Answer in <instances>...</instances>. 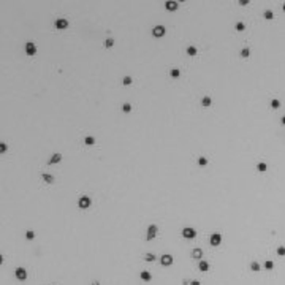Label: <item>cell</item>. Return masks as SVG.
<instances>
[{"instance_id":"6da1fadb","label":"cell","mask_w":285,"mask_h":285,"mask_svg":"<svg viewBox=\"0 0 285 285\" xmlns=\"http://www.w3.org/2000/svg\"><path fill=\"white\" fill-rule=\"evenodd\" d=\"M157 231H158V227H157V225H154V223H152V225H149L148 230H146V239H148V241H152L155 236H157Z\"/></svg>"},{"instance_id":"7a4b0ae2","label":"cell","mask_w":285,"mask_h":285,"mask_svg":"<svg viewBox=\"0 0 285 285\" xmlns=\"http://www.w3.org/2000/svg\"><path fill=\"white\" fill-rule=\"evenodd\" d=\"M90 204H92V200H90L87 195L81 196V198L78 200V206L81 208V209H87V208H89Z\"/></svg>"},{"instance_id":"3957f363","label":"cell","mask_w":285,"mask_h":285,"mask_svg":"<svg viewBox=\"0 0 285 285\" xmlns=\"http://www.w3.org/2000/svg\"><path fill=\"white\" fill-rule=\"evenodd\" d=\"M182 236L186 238V239H195L196 231L193 230V228H190V227H186V228H182Z\"/></svg>"},{"instance_id":"277c9868","label":"cell","mask_w":285,"mask_h":285,"mask_svg":"<svg viewBox=\"0 0 285 285\" xmlns=\"http://www.w3.org/2000/svg\"><path fill=\"white\" fill-rule=\"evenodd\" d=\"M220 242H222V234L220 233H212L209 238V244L212 246V247H217V246H220Z\"/></svg>"},{"instance_id":"5b68a950","label":"cell","mask_w":285,"mask_h":285,"mask_svg":"<svg viewBox=\"0 0 285 285\" xmlns=\"http://www.w3.org/2000/svg\"><path fill=\"white\" fill-rule=\"evenodd\" d=\"M165 33H166V29L163 27V25H155V27L152 29V35H154L155 38H162Z\"/></svg>"},{"instance_id":"8992f818","label":"cell","mask_w":285,"mask_h":285,"mask_svg":"<svg viewBox=\"0 0 285 285\" xmlns=\"http://www.w3.org/2000/svg\"><path fill=\"white\" fill-rule=\"evenodd\" d=\"M160 264H163V266H171V264H173V255L163 254L160 257Z\"/></svg>"},{"instance_id":"52a82bcc","label":"cell","mask_w":285,"mask_h":285,"mask_svg":"<svg viewBox=\"0 0 285 285\" xmlns=\"http://www.w3.org/2000/svg\"><path fill=\"white\" fill-rule=\"evenodd\" d=\"M14 276H16L17 280H25V279H27V271L19 266V268H16V271H14Z\"/></svg>"},{"instance_id":"ba28073f","label":"cell","mask_w":285,"mask_h":285,"mask_svg":"<svg viewBox=\"0 0 285 285\" xmlns=\"http://www.w3.org/2000/svg\"><path fill=\"white\" fill-rule=\"evenodd\" d=\"M54 25H55V29H59V30H63V29L68 27V21H67L65 17H59L57 21L54 22Z\"/></svg>"},{"instance_id":"9c48e42d","label":"cell","mask_w":285,"mask_h":285,"mask_svg":"<svg viewBox=\"0 0 285 285\" xmlns=\"http://www.w3.org/2000/svg\"><path fill=\"white\" fill-rule=\"evenodd\" d=\"M25 54H27V55H35V54H37V46H35L32 41L25 43Z\"/></svg>"},{"instance_id":"30bf717a","label":"cell","mask_w":285,"mask_h":285,"mask_svg":"<svg viewBox=\"0 0 285 285\" xmlns=\"http://www.w3.org/2000/svg\"><path fill=\"white\" fill-rule=\"evenodd\" d=\"M60 160H62V154H60V152H55V154H52L51 157H49L48 163L49 165H55V163H59Z\"/></svg>"},{"instance_id":"8fae6325","label":"cell","mask_w":285,"mask_h":285,"mask_svg":"<svg viewBox=\"0 0 285 285\" xmlns=\"http://www.w3.org/2000/svg\"><path fill=\"white\" fill-rule=\"evenodd\" d=\"M165 8L168 11H176L178 10V2H174V0H168L165 3Z\"/></svg>"},{"instance_id":"7c38bea8","label":"cell","mask_w":285,"mask_h":285,"mask_svg":"<svg viewBox=\"0 0 285 285\" xmlns=\"http://www.w3.org/2000/svg\"><path fill=\"white\" fill-rule=\"evenodd\" d=\"M139 279L141 280H144V282H151L152 280V274L149 271H141L139 272Z\"/></svg>"},{"instance_id":"4fadbf2b","label":"cell","mask_w":285,"mask_h":285,"mask_svg":"<svg viewBox=\"0 0 285 285\" xmlns=\"http://www.w3.org/2000/svg\"><path fill=\"white\" fill-rule=\"evenodd\" d=\"M198 269H200L201 272L209 271V263H208V261H204V260H201V261L198 263Z\"/></svg>"},{"instance_id":"5bb4252c","label":"cell","mask_w":285,"mask_h":285,"mask_svg":"<svg viewBox=\"0 0 285 285\" xmlns=\"http://www.w3.org/2000/svg\"><path fill=\"white\" fill-rule=\"evenodd\" d=\"M192 258H195V260H200V258H203V250L201 249H193L192 250Z\"/></svg>"},{"instance_id":"9a60e30c","label":"cell","mask_w":285,"mask_h":285,"mask_svg":"<svg viewBox=\"0 0 285 285\" xmlns=\"http://www.w3.org/2000/svg\"><path fill=\"white\" fill-rule=\"evenodd\" d=\"M41 178H43V181H45L46 184H52V182H54V176L48 174V173H41Z\"/></svg>"},{"instance_id":"2e32d148","label":"cell","mask_w":285,"mask_h":285,"mask_svg":"<svg viewBox=\"0 0 285 285\" xmlns=\"http://www.w3.org/2000/svg\"><path fill=\"white\" fill-rule=\"evenodd\" d=\"M201 105L204 108L211 106V105H212V98H211V97H203V98H201Z\"/></svg>"},{"instance_id":"e0dca14e","label":"cell","mask_w":285,"mask_h":285,"mask_svg":"<svg viewBox=\"0 0 285 285\" xmlns=\"http://www.w3.org/2000/svg\"><path fill=\"white\" fill-rule=\"evenodd\" d=\"M170 76H171V78H179V76H181V71H179V68H171V70H170Z\"/></svg>"},{"instance_id":"ac0fdd59","label":"cell","mask_w":285,"mask_h":285,"mask_svg":"<svg viewBox=\"0 0 285 285\" xmlns=\"http://www.w3.org/2000/svg\"><path fill=\"white\" fill-rule=\"evenodd\" d=\"M131 83H133L131 76H124V78H122V84H124V86H131Z\"/></svg>"},{"instance_id":"d6986e66","label":"cell","mask_w":285,"mask_h":285,"mask_svg":"<svg viewBox=\"0 0 285 285\" xmlns=\"http://www.w3.org/2000/svg\"><path fill=\"white\" fill-rule=\"evenodd\" d=\"M249 55H250V49H249V48H242V49H241V57H242V59H247Z\"/></svg>"},{"instance_id":"ffe728a7","label":"cell","mask_w":285,"mask_h":285,"mask_svg":"<svg viewBox=\"0 0 285 285\" xmlns=\"http://www.w3.org/2000/svg\"><path fill=\"white\" fill-rule=\"evenodd\" d=\"M257 170H258V171H261V173H263V171H266V170H268V165H266L264 162H260V163L257 165Z\"/></svg>"},{"instance_id":"44dd1931","label":"cell","mask_w":285,"mask_h":285,"mask_svg":"<svg viewBox=\"0 0 285 285\" xmlns=\"http://www.w3.org/2000/svg\"><path fill=\"white\" fill-rule=\"evenodd\" d=\"M84 143H86L87 146H92V144H95V138L93 136H86L84 138Z\"/></svg>"},{"instance_id":"7402d4cb","label":"cell","mask_w":285,"mask_h":285,"mask_svg":"<svg viewBox=\"0 0 285 285\" xmlns=\"http://www.w3.org/2000/svg\"><path fill=\"white\" fill-rule=\"evenodd\" d=\"M250 269H252V271H255V272L260 271V269H261L260 263H257V261H252V263H250Z\"/></svg>"},{"instance_id":"603a6c76","label":"cell","mask_w":285,"mask_h":285,"mask_svg":"<svg viewBox=\"0 0 285 285\" xmlns=\"http://www.w3.org/2000/svg\"><path fill=\"white\" fill-rule=\"evenodd\" d=\"M196 163H198L200 166H206V165H208V158H206V157H198Z\"/></svg>"},{"instance_id":"cb8c5ba5","label":"cell","mask_w":285,"mask_h":285,"mask_svg":"<svg viewBox=\"0 0 285 285\" xmlns=\"http://www.w3.org/2000/svg\"><path fill=\"white\" fill-rule=\"evenodd\" d=\"M271 108H272V109H277V108H280V101H279L277 98H272V100H271Z\"/></svg>"},{"instance_id":"d4e9b609","label":"cell","mask_w":285,"mask_h":285,"mask_svg":"<svg viewBox=\"0 0 285 285\" xmlns=\"http://www.w3.org/2000/svg\"><path fill=\"white\" fill-rule=\"evenodd\" d=\"M196 52H198V49H196L195 46H189V48H187V54L189 55H196Z\"/></svg>"},{"instance_id":"484cf974","label":"cell","mask_w":285,"mask_h":285,"mask_svg":"<svg viewBox=\"0 0 285 285\" xmlns=\"http://www.w3.org/2000/svg\"><path fill=\"white\" fill-rule=\"evenodd\" d=\"M263 16H264V19H269V21H271L272 17H274V13H272L271 10H266V11L263 13Z\"/></svg>"},{"instance_id":"4316f807","label":"cell","mask_w":285,"mask_h":285,"mask_svg":"<svg viewBox=\"0 0 285 285\" xmlns=\"http://www.w3.org/2000/svg\"><path fill=\"white\" fill-rule=\"evenodd\" d=\"M144 260L149 261V263H154V261H155V255L154 254H146L144 255Z\"/></svg>"},{"instance_id":"83f0119b","label":"cell","mask_w":285,"mask_h":285,"mask_svg":"<svg viewBox=\"0 0 285 285\" xmlns=\"http://www.w3.org/2000/svg\"><path fill=\"white\" fill-rule=\"evenodd\" d=\"M113 46H114V40H113V38H106V41H105V48L109 49V48H113Z\"/></svg>"},{"instance_id":"f1b7e54d","label":"cell","mask_w":285,"mask_h":285,"mask_svg":"<svg viewBox=\"0 0 285 285\" xmlns=\"http://www.w3.org/2000/svg\"><path fill=\"white\" fill-rule=\"evenodd\" d=\"M130 111H131V105L130 103H124V105H122V113L127 114V113H130Z\"/></svg>"},{"instance_id":"f546056e","label":"cell","mask_w":285,"mask_h":285,"mask_svg":"<svg viewBox=\"0 0 285 285\" xmlns=\"http://www.w3.org/2000/svg\"><path fill=\"white\" fill-rule=\"evenodd\" d=\"M234 29H236L238 32H242L244 29H246V25H244V22H236V24H234Z\"/></svg>"},{"instance_id":"4dcf8cb0","label":"cell","mask_w":285,"mask_h":285,"mask_svg":"<svg viewBox=\"0 0 285 285\" xmlns=\"http://www.w3.org/2000/svg\"><path fill=\"white\" fill-rule=\"evenodd\" d=\"M264 268L266 269H274V261H271V260L264 261Z\"/></svg>"},{"instance_id":"1f68e13d","label":"cell","mask_w":285,"mask_h":285,"mask_svg":"<svg viewBox=\"0 0 285 285\" xmlns=\"http://www.w3.org/2000/svg\"><path fill=\"white\" fill-rule=\"evenodd\" d=\"M25 238H27L29 241H32V239L35 238V233H33L32 230H27V231H25Z\"/></svg>"},{"instance_id":"d6a6232c","label":"cell","mask_w":285,"mask_h":285,"mask_svg":"<svg viewBox=\"0 0 285 285\" xmlns=\"http://www.w3.org/2000/svg\"><path fill=\"white\" fill-rule=\"evenodd\" d=\"M7 151H8V146H7V143H0V154H5Z\"/></svg>"},{"instance_id":"836d02e7","label":"cell","mask_w":285,"mask_h":285,"mask_svg":"<svg viewBox=\"0 0 285 285\" xmlns=\"http://www.w3.org/2000/svg\"><path fill=\"white\" fill-rule=\"evenodd\" d=\"M277 255H280V257H284V255H285V247H284V246H279V247H277Z\"/></svg>"},{"instance_id":"e575fe53","label":"cell","mask_w":285,"mask_h":285,"mask_svg":"<svg viewBox=\"0 0 285 285\" xmlns=\"http://www.w3.org/2000/svg\"><path fill=\"white\" fill-rule=\"evenodd\" d=\"M239 5L241 7H246V5H249V2L247 0H239Z\"/></svg>"},{"instance_id":"d590c367","label":"cell","mask_w":285,"mask_h":285,"mask_svg":"<svg viewBox=\"0 0 285 285\" xmlns=\"http://www.w3.org/2000/svg\"><path fill=\"white\" fill-rule=\"evenodd\" d=\"M190 285H201V284H200V280H192V282H190Z\"/></svg>"},{"instance_id":"8d00e7d4","label":"cell","mask_w":285,"mask_h":285,"mask_svg":"<svg viewBox=\"0 0 285 285\" xmlns=\"http://www.w3.org/2000/svg\"><path fill=\"white\" fill-rule=\"evenodd\" d=\"M92 285H100V282H98V280H93V282H92Z\"/></svg>"},{"instance_id":"74e56055","label":"cell","mask_w":285,"mask_h":285,"mask_svg":"<svg viewBox=\"0 0 285 285\" xmlns=\"http://www.w3.org/2000/svg\"><path fill=\"white\" fill-rule=\"evenodd\" d=\"M280 122H282V125H285V116L282 117V120H280Z\"/></svg>"},{"instance_id":"f35d334b","label":"cell","mask_w":285,"mask_h":285,"mask_svg":"<svg viewBox=\"0 0 285 285\" xmlns=\"http://www.w3.org/2000/svg\"><path fill=\"white\" fill-rule=\"evenodd\" d=\"M282 10H284V11H285V3H284V7H282Z\"/></svg>"}]
</instances>
